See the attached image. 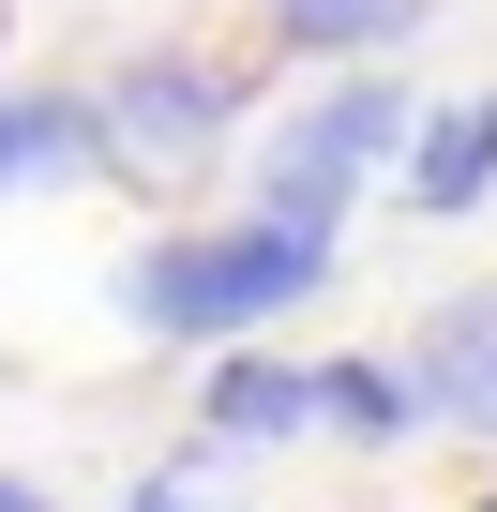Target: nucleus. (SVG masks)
Masks as SVG:
<instances>
[{
    "instance_id": "6e6552de",
    "label": "nucleus",
    "mask_w": 497,
    "mask_h": 512,
    "mask_svg": "<svg viewBox=\"0 0 497 512\" xmlns=\"http://www.w3.org/2000/svg\"><path fill=\"white\" fill-rule=\"evenodd\" d=\"M272 31L302 46V61H392V46H422L437 31V0H272Z\"/></svg>"
},
{
    "instance_id": "9b49d317",
    "label": "nucleus",
    "mask_w": 497,
    "mask_h": 512,
    "mask_svg": "<svg viewBox=\"0 0 497 512\" xmlns=\"http://www.w3.org/2000/svg\"><path fill=\"white\" fill-rule=\"evenodd\" d=\"M0 512H46V482H0Z\"/></svg>"
},
{
    "instance_id": "20e7f679",
    "label": "nucleus",
    "mask_w": 497,
    "mask_h": 512,
    "mask_svg": "<svg viewBox=\"0 0 497 512\" xmlns=\"http://www.w3.org/2000/svg\"><path fill=\"white\" fill-rule=\"evenodd\" d=\"M407 392H422L437 437H497V287L422 302V332H407Z\"/></svg>"
},
{
    "instance_id": "f8f14e48",
    "label": "nucleus",
    "mask_w": 497,
    "mask_h": 512,
    "mask_svg": "<svg viewBox=\"0 0 497 512\" xmlns=\"http://www.w3.org/2000/svg\"><path fill=\"white\" fill-rule=\"evenodd\" d=\"M452 512H497V482H482V497H452Z\"/></svg>"
},
{
    "instance_id": "0eeeda50",
    "label": "nucleus",
    "mask_w": 497,
    "mask_h": 512,
    "mask_svg": "<svg viewBox=\"0 0 497 512\" xmlns=\"http://www.w3.org/2000/svg\"><path fill=\"white\" fill-rule=\"evenodd\" d=\"M407 211H422V226H467V211H497V91H452V106H422V136H407Z\"/></svg>"
},
{
    "instance_id": "9d476101",
    "label": "nucleus",
    "mask_w": 497,
    "mask_h": 512,
    "mask_svg": "<svg viewBox=\"0 0 497 512\" xmlns=\"http://www.w3.org/2000/svg\"><path fill=\"white\" fill-rule=\"evenodd\" d=\"M121 512H241V497H226V452H211V437H181V452H166Z\"/></svg>"
},
{
    "instance_id": "1a4fd4ad",
    "label": "nucleus",
    "mask_w": 497,
    "mask_h": 512,
    "mask_svg": "<svg viewBox=\"0 0 497 512\" xmlns=\"http://www.w3.org/2000/svg\"><path fill=\"white\" fill-rule=\"evenodd\" d=\"M317 422H332L347 452H407V437H422V392H407V362H362V347H347V362H317Z\"/></svg>"
},
{
    "instance_id": "7ed1b4c3",
    "label": "nucleus",
    "mask_w": 497,
    "mask_h": 512,
    "mask_svg": "<svg viewBox=\"0 0 497 512\" xmlns=\"http://www.w3.org/2000/svg\"><path fill=\"white\" fill-rule=\"evenodd\" d=\"M422 136V106H407V76H332L287 136H272V166H257V196L241 211H272V226H302V241H347V196H362V166H392Z\"/></svg>"
},
{
    "instance_id": "f257e3e1",
    "label": "nucleus",
    "mask_w": 497,
    "mask_h": 512,
    "mask_svg": "<svg viewBox=\"0 0 497 512\" xmlns=\"http://www.w3.org/2000/svg\"><path fill=\"white\" fill-rule=\"evenodd\" d=\"M332 287V241H302V226H272V211H226V226H166L136 272H121V317L151 332V347H257L272 317H302Z\"/></svg>"
},
{
    "instance_id": "f03ea898",
    "label": "nucleus",
    "mask_w": 497,
    "mask_h": 512,
    "mask_svg": "<svg viewBox=\"0 0 497 512\" xmlns=\"http://www.w3.org/2000/svg\"><path fill=\"white\" fill-rule=\"evenodd\" d=\"M241 106H257V76H226L211 46H136L91 76V121H106V166L136 196H196L241 136Z\"/></svg>"
},
{
    "instance_id": "ddd939ff",
    "label": "nucleus",
    "mask_w": 497,
    "mask_h": 512,
    "mask_svg": "<svg viewBox=\"0 0 497 512\" xmlns=\"http://www.w3.org/2000/svg\"><path fill=\"white\" fill-rule=\"evenodd\" d=\"M0 31H16V0H0Z\"/></svg>"
},
{
    "instance_id": "39448f33",
    "label": "nucleus",
    "mask_w": 497,
    "mask_h": 512,
    "mask_svg": "<svg viewBox=\"0 0 497 512\" xmlns=\"http://www.w3.org/2000/svg\"><path fill=\"white\" fill-rule=\"evenodd\" d=\"M196 437H211V452H287V437H317V362L211 347V362H196Z\"/></svg>"
},
{
    "instance_id": "423d86ee",
    "label": "nucleus",
    "mask_w": 497,
    "mask_h": 512,
    "mask_svg": "<svg viewBox=\"0 0 497 512\" xmlns=\"http://www.w3.org/2000/svg\"><path fill=\"white\" fill-rule=\"evenodd\" d=\"M106 166V121L76 76H0V196H46V181H91Z\"/></svg>"
}]
</instances>
